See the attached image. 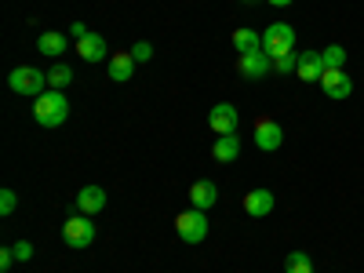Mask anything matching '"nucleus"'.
I'll list each match as a JSON object with an SVG mask.
<instances>
[{
    "label": "nucleus",
    "instance_id": "9",
    "mask_svg": "<svg viewBox=\"0 0 364 273\" xmlns=\"http://www.w3.org/2000/svg\"><path fill=\"white\" fill-rule=\"evenodd\" d=\"M208 124H211V132H215V135H237V124H240L237 106H230V102L211 106V113H208Z\"/></svg>",
    "mask_w": 364,
    "mask_h": 273
},
{
    "label": "nucleus",
    "instance_id": "14",
    "mask_svg": "<svg viewBox=\"0 0 364 273\" xmlns=\"http://www.w3.org/2000/svg\"><path fill=\"white\" fill-rule=\"evenodd\" d=\"M273 204H277V200H273V193H269V190H262V186H259V190H252V193H245V211H248L252 219L269 215Z\"/></svg>",
    "mask_w": 364,
    "mask_h": 273
},
{
    "label": "nucleus",
    "instance_id": "27",
    "mask_svg": "<svg viewBox=\"0 0 364 273\" xmlns=\"http://www.w3.org/2000/svg\"><path fill=\"white\" fill-rule=\"evenodd\" d=\"M11 262H18V259H15L11 248H4V252H0V269H11Z\"/></svg>",
    "mask_w": 364,
    "mask_h": 273
},
{
    "label": "nucleus",
    "instance_id": "18",
    "mask_svg": "<svg viewBox=\"0 0 364 273\" xmlns=\"http://www.w3.org/2000/svg\"><path fill=\"white\" fill-rule=\"evenodd\" d=\"M233 48H237L240 55L262 51V33H255V29H248V26H240V29H233Z\"/></svg>",
    "mask_w": 364,
    "mask_h": 273
},
{
    "label": "nucleus",
    "instance_id": "5",
    "mask_svg": "<svg viewBox=\"0 0 364 273\" xmlns=\"http://www.w3.org/2000/svg\"><path fill=\"white\" fill-rule=\"evenodd\" d=\"M63 240H66V248H73V252L87 248L91 240H95V223H91V215H70L63 223Z\"/></svg>",
    "mask_w": 364,
    "mask_h": 273
},
{
    "label": "nucleus",
    "instance_id": "22",
    "mask_svg": "<svg viewBox=\"0 0 364 273\" xmlns=\"http://www.w3.org/2000/svg\"><path fill=\"white\" fill-rule=\"evenodd\" d=\"M295 66H299V51H288V55H281V58H273V73H295Z\"/></svg>",
    "mask_w": 364,
    "mask_h": 273
},
{
    "label": "nucleus",
    "instance_id": "20",
    "mask_svg": "<svg viewBox=\"0 0 364 273\" xmlns=\"http://www.w3.org/2000/svg\"><path fill=\"white\" fill-rule=\"evenodd\" d=\"M321 58H324V70H343L346 66V48L343 44H328L321 51Z\"/></svg>",
    "mask_w": 364,
    "mask_h": 273
},
{
    "label": "nucleus",
    "instance_id": "4",
    "mask_svg": "<svg viewBox=\"0 0 364 273\" xmlns=\"http://www.w3.org/2000/svg\"><path fill=\"white\" fill-rule=\"evenodd\" d=\"M175 233H178V240H186V245H200V240L208 237V215L200 208L182 211V215L175 219Z\"/></svg>",
    "mask_w": 364,
    "mask_h": 273
},
{
    "label": "nucleus",
    "instance_id": "1",
    "mask_svg": "<svg viewBox=\"0 0 364 273\" xmlns=\"http://www.w3.org/2000/svg\"><path fill=\"white\" fill-rule=\"evenodd\" d=\"M70 117V99L63 95V91L48 87L41 99H33V120L41 128H63Z\"/></svg>",
    "mask_w": 364,
    "mask_h": 273
},
{
    "label": "nucleus",
    "instance_id": "29",
    "mask_svg": "<svg viewBox=\"0 0 364 273\" xmlns=\"http://www.w3.org/2000/svg\"><path fill=\"white\" fill-rule=\"evenodd\" d=\"M245 4H255V0H245Z\"/></svg>",
    "mask_w": 364,
    "mask_h": 273
},
{
    "label": "nucleus",
    "instance_id": "16",
    "mask_svg": "<svg viewBox=\"0 0 364 273\" xmlns=\"http://www.w3.org/2000/svg\"><path fill=\"white\" fill-rule=\"evenodd\" d=\"M211 157H215L219 164H233L240 157V139L237 135H219L215 146H211Z\"/></svg>",
    "mask_w": 364,
    "mask_h": 273
},
{
    "label": "nucleus",
    "instance_id": "19",
    "mask_svg": "<svg viewBox=\"0 0 364 273\" xmlns=\"http://www.w3.org/2000/svg\"><path fill=\"white\" fill-rule=\"evenodd\" d=\"M70 84H73V70H70L66 63H55V66L48 70V87L63 91V87H70Z\"/></svg>",
    "mask_w": 364,
    "mask_h": 273
},
{
    "label": "nucleus",
    "instance_id": "26",
    "mask_svg": "<svg viewBox=\"0 0 364 273\" xmlns=\"http://www.w3.org/2000/svg\"><path fill=\"white\" fill-rule=\"evenodd\" d=\"M87 33H91V29H87L84 22H73V26H70V37H73V41H84Z\"/></svg>",
    "mask_w": 364,
    "mask_h": 273
},
{
    "label": "nucleus",
    "instance_id": "15",
    "mask_svg": "<svg viewBox=\"0 0 364 273\" xmlns=\"http://www.w3.org/2000/svg\"><path fill=\"white\" fill-rule=\"evenodd\" d=\"M132 77H135V58H132V51H117V55H109V80L128 84Z\"/></svg>",
    "mask_w": 364,
    "mask_h": 273
},
{
    "label": "nucleus",
    "instance_id": "10",
    "mask_svg": "<svg viewBox=\"0 0 364 273\" xmlns=\"http://www.w3.org/2000/svg\"><path fill=\"white\" fill-rule=\"evenodd\" d=\"M295 77L306 80V84H314V80L321 84V77H324V58H321V51H299Z\"/></svg>",
    "mask_w": 364,
    "mask_h": 273
},
{
    "label": "nucleus",
    "instance_id": "7",
    "mask_svg": "<svg viewBox=\"0 0 364 273\" xmlns=\"http://www.w3.org/2000/svg\"><path fill=\"white\" fill-rule=\"evenodd\" d=\"M269 70H273V58L266 51H248V55L237 58V73L245 80H262Z\"/></svg>",
    "mask_w": 364,
    "mask_h": 273
},
{
    "label": "nucleus",
    "instance_id": "28",
    "mask_svg": "<svg viewBox=\"0 0 364 273\" xmlns=\"http://www.w3.org/2000/svg\"><path fill=\"white\" fill-rule=\"evenodd\" d=\"M273 8H288V4H295V0H269Z\"/></svg>",
    "mask_w": 364,
    "mask_h": 273
},
{
    "label": "nucleus",
    "instance_id": "24",
    "mask_svg": "<svg viewBox=\"0 0 364 273\" xmlns=\"http://www.w3.org/2000/svg\"><path fill=\"white\" fill-rule=\"evenodd\" d=\"M132 58H135V63H149V58H154V44H149V41H139V44L132 48Z\"/></svg>",
    "mask_w": 364,
    "mask_h": 273
},
{
    "label": "nucleus",
    "instance_id": "2",
    "mask_svg": "<svg viewBox=\"0 0 364 273\" xmlns=\"http://www.w3.org/2000/svg\"><path fill=\"white\" fill-rule=\"evenodd\" d=\"M8 87L15 91V95H29V99H41L48 91V73L33 70V66H18L8 73Z\"/></svg>",
    "mask_w": 364,
    "mask_h": 273
},
{
    "label": "nucleus",
    "instance_id": "8",
    "mask_svg": "<svg viewBox=\"0 0 364 273\" xmlns=\"http://www.w3.org/2000/svg\"><path fill=\"white\" fill-rule=\"evenodd\" d=\"M321 91H324L328 99L343 102V99L353 95V80L346 77V70H324V77H321Z\"/></svg>",
    "mask_w": 364,
    "mask_h": 273
},
{
    "label": "nucleus",
    "instance_id": "6",
    "mask_svg": "<svg viewBox=\"0 0 364 273\" xmlns=\"http://www.w3.org/2000/svg\"><path fill=\"white\" fill-rule=\"evenodd\" d=\"M255 146L262 149V154H277V149L284 146V128L273 117H259L255 120Z\"/></svg>",
    "mask_w": 364,
    "mask_h": 273
},
{
    "label": "nucleus",
    "instance_id": "23",
    "mask_svg": "<svg viewBox=\"0 0 364 273\" xmlns=\"http://www.w3.org/2000/svg\"><path fill=\"white\" fill-rule=\"evenodd\" d=\"M15 208H18L15 190H0V215H15Z\"/></svg>",
    "mask_w": 364,
    "mask_h": 273
},
{
    "label": "nucleus",
    "instance_id": "25",
    "mask_svg": "<svg viewBox=\"0 0 364 273\" xmlns=\"http://www.w3.org/2000/svg\"><path fill=\"white\" fill-rule=\"evenodd\" d=\"M11 252H15V259H18V262H29V259H33V245H29V240H15Z\"/></svg>",
    "mask_w": 364,
    "mask_h": 273
},
{
    "label": "nucleus",
    "instance_id": "17",
    "mask_svg": "<svg viewBox=\"0 0 364 273\" xmlns=\"http://www.w3.org/2000/svg\"><path fill=\"white\" fill-rule=\"evenodd\" d=\"M37 51L48 55V58L66 55V33H58V29H48V33H41V37H37Z\"/></svg>",
    "mask_w": 364,
    "mask_h": 273
},
{
    "label": "nucleus",
    "instance_id": "13",
    "mask_svg": "<svg viewBox=\"0 0 364 273\" xmlns=\"http://www.w3.org/2000/svg\"><path fill=\"white\" fill-rule=\"evenodd\" d=\"M215 200H219V186L211 178H197L193 186H190V204L193 208L208 211V208H215Z\"/></svg>",
    "mask_w": 364,
    "mask_h": 273
},
{
    "label": "nucleus",
    "instance_id": "21",
    "mask_svg": "<svg viewBox=\"0 0 364 273\" xmlns=\"http://www.w3.org/2000/svg\"><path fill=\"white\" fill-rule=\"evenodd\" d=\"M284 273H314V259L306 252H291L284 259Z\"/></svg>",
    "mask_w": 364,
    "mask_h": 273
},
{
    "label": "nucleus",
    "instance_id": "11",
    "mask_svg": "<svg viewBox=\"0 0 364 273\" xmlns=\"http://www.w3.org/2000/svg\"><path fill=\"white\" fill-rule=\"evenodd\" d=\"M102 208H106V190L102 186H84L73 200V211H80V215H99Z\"/></svg>",
    "mask_w": 364,
    "mask_h": 273
},
{
    "label": "nucleus",
    "instance_id": "12",
    "mask_svg": "<svg viewBox=\"0 0 364 273\" xmlns=\"http://www.w3.org/2000/svg\"><path fill=\"white\" fill-rule=\"evenodd\" d=\"M77 55L84 58V63H102V58L109 55V44L102 33H87L84 41H77Z\"/></svg>",
    "mask_w": 364,
    "mask_h": 273
},
{
    "label": "nucleus",
    "instance_id": "3",
    "mask_svg": "<svg viewBox=\"0 0 364 273\" xmlns=\"http://www.w3.org/2000/svg\"><path fill=\"white\" fill-rule=\"evenodd\" d=\"M262 51H266L269 58H281V55L295 51V29H291L288 22L266 26V29H262Z\"/></svg>",
    "mask_w": 364,
    "mask_h": 273
}]
</instances>
